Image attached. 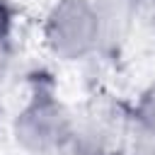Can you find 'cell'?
Instances as JSON below:
<instances>
[{"label": "cell", "mask_w": 155, "mask_h": 155, "mask_svg": "<svg viewBox=\"0 0 155 155\" xmlns=\"http://www.w3.org/2000/svg\"><path fill=\"white\" fill-rule=\"evenodd\" d=\"M12 136L29 155H58L75 140V121L51 92H36L12 119Z\"/></svg>", "instance_id": "1"}, {"label": "cell", "mask_w": 155, "mask_h": 155, "mask_svg": "<svg viewBox=\"0 0 155 155\" xmlns=\"http://www.w3.org/2000/svg\"><path fill=\"white\" fill-rule=\"evenodd\" d=\"M46 48L65 63L99 51V22L92 0H58L44 22Z\"/></svg>", "instance_id": "2"}, {"label": "cell", "mask_w": 155, "mask_h": 155, "mask_svg": "<svg viewBox=\"0 0 155 155\" xmlns=\"http://www.w3.org/2000/svg\"><path fill=\"white\" fill-rule=\"evenodd\" d=\"M99 22V48L116 51L133 24L138 0H92Z\"/></svg>", "instance_id": "3"}, {"label": "cell", "mask_w": 155, "mask_h": 155, "mask_svg": "<svg viewBox=\"0 0 155 155\" xmlns=\"http://www.w3.org/2000/svg\"><path fill=\"white\" fill-rule=\"evenodd\" d=\"M133 124L155 133V82L148 85L140 97H138V104L133 109Z\"/></svg>", "instance_id": "4"}, {"label": "cell", "mask_w": 155, "mask_h": 155, "mask_svg": "<svg viewBox=\"0 0 155 155\" xmlns=\"http://www.w3.org/2000/svg\"><path fill=\"white\" fill-rule=\"evenodd\" d=\"M10 24H12V15H10V7L5 5V0H0V80L7 75L10 61H12Z\"/></svg>", "instance_id": "5"}, {"label": "cell", "mask_w": 155, "mask_h": 155, "mask_svg": "<svg viewBox=\"0 0 155 155\" xmlns=\"http://www.w3.org/2000/svg\"><path fill=\"white\" fill-rule=\"evenodd\" d=\"M5 126H7V119H5V109L0 107V138H2V133H5Z\"/></svg>", "instance_id": "6"}, {"label": "cell", "mask_w": 155, "mask_h": 155, "mask_svg": "<svg viewBox=\"0 0 155 155\" xmlns=\"http://www.w3.org/2000/svg\"><path fill=\"white\" fill-rule=\"evenodd\" d=\"M99 155H131V153H128V150H116V148H114V150H102Z\"/></svg>", "instance_id": "7"}, {"label": "cell", "mask_w": 155, "mask_h": 155, "mask_svg": "<svg viewBox=\"0 0 155 155\" xmlns=\"http://www.w3.org/2000/svg\"><path fill=\"white\" fill-rule=\"evenodd\" d=\"M153 29H155V10H153Z\"/></svg>", "instance_id": "8"}]
</instances>
